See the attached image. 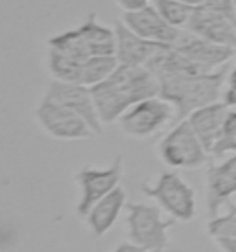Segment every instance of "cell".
Listing matches in <instances>:
<instances>
[{
	"mask_svg": "<svg viewBox=\"0 0 236 252\" xmlns=\"http://www.w3.org/2000/svg\"><path fill=\"white\" fill-rule=\"evenodd\" d=\"M153 0H117V4L124 11H137V9H142L146 7L148 4H152Z\"/></svg>",
	"mask_w": 236,
	"mask_h": 252,
	"instance_id": "23",
	"label": "cell"
},
{
	"mask_svg": "<svg viewBox=\"0 0 236 252\" xmlns=\"http://www.w3.org/2000/svg\"><path fill=\"white\" fill-rule=\"evenodd\" d=\"M175 122V107L160 96L142 99L120 116V131L133 140H148Z\"/></svg>",
	"mask_w": 236,
	"mask_h": 252,
	"instance_id": "7",
	"label": "cell"
},
{
	"mask_svg": "<svg viewBox=\"0 0 236 252\" xmlns=\"http://www.w3.org/2000/svg\"><path fill=\"white\" fill-rule=\"evenodd\" d=\"M225 81H227L225 66L205 74L174 76L159 81V96L175 107V122H181L201 107L222 101Z\"/></svg>",
	"mask_w": 236,
	"mask_h": 252,
	"instance_id": "2",
	"label": "cell"
},
{
	"mask_svg": "<svg viewBox=\"0 0 236 252\" xmlns=\"http://www.w3.org/2000/svg\"><path fill=\"white\" fill-rule=\"evenodd\" d=\"M125 189L122 186H118L117 189H113L109 195H105L104 199H100L92 208L89 210V214L85 216L87 219V226L89 230L96 236L102 238L107 232L111 230L115 223H117L118 216L122 208L125 206Z\"/></svg>",
	"mask_w": 236,
	"mask_h": 252,
	"instance_id": "17",
	"label": "cell"
},
{
	"mask_svg": "<svg viewBox=\"0 0 236 252\" xmlns=\"http://www.w3.org/2000/svg\"><path fill=\"white\" fill-rule=\"evenodd\" d=\"M44 96L57 101V103H61V105L69 107L70 111L78 112L89 124L96 136L104 134V122L100 120V114H98L90 87L79 83H70V81L52 79Z\"/></svg>",
	"mask_w": 236,
	"mask_h": 252,
	"instance_id": "10",
	"label": "cell"
},
{
	"mask_svg": "<svg viewBox=\"0 0 236 252\" xmlns=\"http://www.w3.org/2000/svg\"><path fill=\"white\" fill-rule=\"evenodd\" d=\"M229 210H233V212H236V204H229Z\"/></svg>",
	"mask_w": 236,
	"mask_h": 252,
	"instance_id": "27",
	"label": "cell"
},
{
	"mask_svg": "<svg viewBox=\"0 0 236 252\" xmlns=\"http://www.w3.org/2000/svg\"><path fill=\"white\" fill-rule=\"evenodd\" d=\"M115 33H117V57L120 64L148 66L160 52L170 48V44L148 41L144 37L137 35L125 26L124 21L115 22Z\"/></svg>",
	"mask_w": 236,
	"mask_h": 252,
	"instance_id": "13",
	"label": "cell"
},
{
	"mask_svg": "<svg viewBox=\"0 0 236 252\" xmlns=\"http://www.w3.org/2000/svg\"><path fill=\"white\" fill-rule=\"evenodd\" d=\"M159 158L172 169H197L208 160V151L188 120L177 122L157 146Z\"/></svg>",
	"mask_w": 236,
	"mask_h": 252,
	"instance_id": "6",
	"label": "cell"
},
{
	"mask_svg": "<svg viewBox=\"0 0 236 252\" xmlns=\"http://www.w3.org/2000/svg\"><path fill=\"white\" fill-rule=\"evenodd\" d=\"M48 50L72 57L117 56V33L115 28L98 22L96 15L90 13L78 28L50 37Z\"/></svg>",
	"mask_w": 236,
	"mask_h": 252,
	"instance_id": "3",
	"label": "cell"
},
{
	"mask_svg": "<svg viewBox=\"0 0 236 252\" xmlns=\"http://www.w3.org/2000/svg\"><path fill=\"white\" fill-rule=\"evenodd\" d=\"M113 252H150V251H146L144 247L137 245V243H133V241H124V243H120L118 247H115Z\"/></svg>",
	"mask_w": 236,
	"mask_h": 252,
	"instance_id": "24",
	"label": "cell"
},
{
	"mask_svg": "<svg viewBox=\"0 0 236 252\" xmlns=\"http://www.w3.org/2000/svg\"><path fill=\"white\" fill-rule=\"evenodd\" d=\"M140 191L179 223H188L196 217V189L177 171H164L153 182H142Z\"/></svg>",
	"mask_w": 236,
	"mask_h": 252,
	"instance_id": "4",
	"label": "cell"
},
{
	"mask_svg": "<svg viewBox=\"0 0 236 252\" xmlns=\"http://www.w3.org/2000/svg\"><path fill=\"white\" fill-rule=\"evenodd\" d=\"M175 50L179 54H183L187 59H190L192 63H196L197 66H201L208 72L225 66V63L231 61L236 54L235 48L210 42L207 39H201V37L190 33V32L179 44H175Z\"/></svg>",
	"mask_w": 236,
	"mask_h": 252,
	"instance_id": "15",
	"label": "cell"
},
{
	"mask_svg": "<svg viewBox=\"0 0 236 252\" xmlns=\"http://www.w3.org/2000/svg\"><path fill=\"white\" fill-rule=\"evenodd\" d=\"M35 122L44 133L56 140L74 142L96 136L89 124L78 112L70 111L69 107L61 105L46 96L35 107Z\"/></svg>",
	"mask_w": 236,
	"mask_h": 252,
	"instance_id": "8",
	"label": "cell"
},
{
	"mask_svg": "<svg viewBox=\"0 0 236 252\" xmlns=\"http://www.w3.org/2000/svg\"><path fill=\"white\" fill-rule=\"evenodd\" d=\"M231 109L233 107H229L225 101H216V103H210V105L194 111L187 118L197 134V138L201 140V144L208 151V155H212V149L222 136L223 126H225V120L229 116Z\"/></svg>",
	"mask_w": 236,
	"mask_h": 252,
	"instance_id": "16",
	"label": "cell"
},
{
	"mask_svg": "<svg viewBox=\"0 0 236 252\" xmlns=\"http://www.w3.org/2000/svg\"><path fill=\"white\" fill-rule=\"evenodd\" d=\"M222 252H236V238L233 239H216Z\"/></svg>",
	"mask_w": 236,
	"mask_h": 252,
	"instance_id": "25",
	"label": "cell"
},
{
	"mask_svg": "<svg viewBox=\"0 0 236 252\" xmlns=\"http://www.w3.org/2000/svg\"><path fill=\"white\" fill-rule=\"evenodd\" d=\"M124 177V158L122 155H117L107 168H94V166H83L76 173V182L79 186L81 197L78 203V216L85 217L94 204L109 195L113 189H117Z\"/></svg>",
	"mask_w": 236,
	"mask_h": 252,
	"instance_id": "9",
	"label": "cell"
},
{
	"mask_svg": "<svg viewBox=\"0 0 236 252\" xmlns=\"http://www.w3.org/2000/svg\"><path fill=\"white\" fill-rule=\"evenodd\" d=\"M122 21L137 35L144 37L148 41L170 44V46L179 44L188 35V30L175 28L164 21V17L157 11V7L153 4H148L146 7L137 11H124Z\"/></svg>",
	"mask_w": 236,
	"mask_h": 252,
	"instance_id": "11",
	"label": "cell"
},
{
	"mask_svg": "<svg viewBox=\"0 0 236 252\" xmlns=\"http://www.w3.org/2000/svg\"><path fill=\"white\" fill-rule=\"evenodd\" d=\"M183 2H188L192 6H201V4H205V0H183Z\"/></svg>",
	"mask_w": 236,
	"mask_h": 252,
	"instance_id": "26",
	"label": "cell"
},
{
	"mask_svg": "<svg viewBox=\"0 0 236 252\" xmlns=\"http://www.w3.org/2000/svg\"><path fill=\"white\" fill-rule=\"evenodd\" d=\"M207 210L208 216L214 217L223 204L236 193V153L231 155L222 164L208 166L207 175Z\"/></svg>",
	"mask_w": 236,
	"mask_h": 252,
	"instance_id": "14",
	"label": "cell"
},
{
	"mask_svg": "<svg viewBox=\"0 0 236 252\" xmlns=\"http://www.w3.org/2000/svg\"><path fill=\"white\" fill-rule=\"evenodd\" d=\"M187 30L201 39L236 50V19L207 4L196 7V13Z\"/></svg>",
	"mask_w": 236,
	"mask_h": 252,
	"instance_id": "12",
	"label": "cell"
},
{
	"mask_svg": "<svg viewBox=\"0 0 236 252\" xmlns=\"http://www.w3.org/2000/svg\"><path fill=\"white\" fill-rule=\"evenodd\" d=\"M152 4L164 17V21L170 22L175 28L183 30H187L196 13V7H197L188 4V2H183V0H153Z\"/></svg>",
	"mask_w": 236,
	"mask_h": 252,
	"instance_id": "18",
	"label": "cell"
},
{
	"mask_svg": "<svg viewBox=\"0 0 236 252\" xmlns=\"http://www.w3.org/2000/svg\"><path fill=\"white\" fill-rule=\"evenodd\" d=\"M207 232L214 239H233L236 238V212L229 210L225 216L210 217L207 224Z\"/></svg>",
	"mask_w": 236,
	"mask_h": 252,
	"instance_id": "20",
	"label": "cell"
},
{
	"mask_svg": "<svg viewBox=\"0 0 236 252\" xmlns=\"http://www.w3.org/2000/svg\"><path fill=\"white\" fill-rule=\"evenodd\" d=\"M235 155L236 153V109H231L229 116L225 120L222 136L218 144L212 149L210 157H223V155Z\"/></svg>",
	"mask_w": 236,
	"mask_h": 252,
	"instance_id": "19",
	"label": "cell"
},
{
	"mask_svg": "<svg viewBox=\"0 0 236 252\" xmlns=\"http://www.w3.org/2000/svg\"><path fill=\"white\" fill-rule=\"evenodd\" d=\"M153 252H166V251H153Z\"/></svg>",
	"mask_w": 236,
	"mask_h": 252,
	"instance_id": "28",
	"label": "cell"
},
{
	"mask_svg": "<svg viewBox=\"0 0 236 252\" xmlns=\"http://www.w3.org/2000/svg\"><path fill=\"white\" fill-rule=\"evenodd\" d=\"M205 4L236 19V0H205Z\"/></svg>",
	"mask_w": 236,
	"mask_h": 252,
	"instance_id": "22",
	"label": "cell"
},
{
	"mask_svg": "<svg viewBox=\"0 0 236 252\" xmlns=\"http://www.w3.org/2000/svg\"><path fill=\"white\" fill-rule=\"evenodd\" d=\"M125 224H127V239L144 247L146 251H166L170 245L168 232L174 226V217L162 216L160 206L144 203L125 204Z\"/></svg>",
	"mask_w": 236,
	"mask_h": 252,
	"instance_id": "5",
	"label": "cell"
},
{
	"mask_svg": "<svg viewBox=\"0 0 236 252\" xmlns=\"http://www.w3.org/2000/svg\"><path fill=\"white\" fill-rule=\"evenodd\" d=\"M223 101L229 107L236 109V64L231 70L227 81H225V91H223Z\"/></svg>",
	"mask_w": 236,
	"mask_h": 252,
	"instance_id": "21",
	"label": "cell"
},
{
	"mask_svg": "<svg viewBox=\"0 0 236 252\" xmlns=\"http://www.w3.org/2000/svg\"><path fill=\"white\" fill-rule=\"evenodd\" d=\"M90 91L100 120L104 126H111L135 103L159 96L160 83L148 66L118 64L111 76Z\"/></svg>",
	"mask_w": 236,
	"mask_h": 252,
	"instance_id": "1",
	"label": "cell"
}]
</instances>
